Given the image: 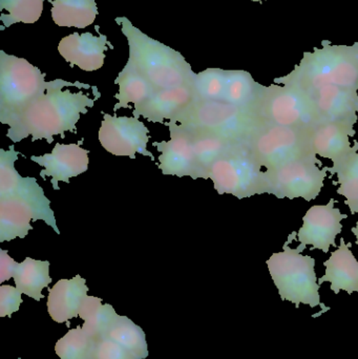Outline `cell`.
<instances>
[{
	"label": "cell",
	"mask_w": 358,
	"mask_h": 359,
	"mask_svg": "<svg viewBox=\"0 0 358 359\" xmlns=\"http://www.w3.org/2000/svg\"><path fill=\"white\" fill-rule=\"evenodd\" d=\"M63 88L57 86L46 90L8 120L6 126L10 128L6 137L17 143L32 136V142L46 139L50 144L54 141L53 137L57 135L64 138L65 132L77 134L80 116L88 114L97 99H90L82 92L62 90Z\"/></svg>",
	"instance_id": "cell-1"
},
{
	"label": "cell",
	"mask_w": 358,
	"mask_h": 359,
	"mask_svg": "<svg viewBox=\"0 0 358 359\" xmlns=\"http://www.w3.org/2000/svg\"><path fill=\"white\" fill-rule=\"evenodd\" d=\"M121 25L130 46L128 63L135 67L156 90L193 86L197 74L184 57L174 48L147 36L126 17L115 19Z\"/></svg>",
	"instance_id": "cell-2"
},
{
	"label": "cell",
	"mask_w": 358,
	"mask_h": 359,
	"mask_svg": "<svg viewBox=\"0 0 358 359\" xmlns=\"http://www.w3.org/2000/svg\"><path fill=\"white\" fill-rule=\"evenodd\" d=\"M322 46L313 52H305L291 73L273 82L304 92L327 86L358 90V42L350 46H333L329 40H323Z\"/></svg>",
	"instance_id": "cell-3"
},
{
	"label": "cell",
	"mask_w": 358,
	"mask_h": 359,
	"mask_svg": "<svg viewBox=\"0 0 358 359\" xmlns=\"http://www.w3.org/2000/svg\"><path fill=\"white\" fill-rule=\"evenodd\" d=\"M46 74L23 58L0 50V122L18 115L29 103L57 86H75L90 90V84L67 82L62 79L46 82Z\"/></svg>",
	"instance_id": "cell-4"
},
{
	"label": "cell",
	"mask_w": 358,
	"mask_h": 359,
	"mask_svg": "<svg viewBox=\"0 0 358 359\" xmlns=\"http://www.w3.org/2000/svg\"><path fill=\"white\" fill-rule=\"evenodd\" d=\"M296 240V232H292L283 246V251L275 252L267 259L266 264L275 287L283 301L294 304L296 308L301 304L311 308L321 306L324 312L329 308L323 305L319 297V288L315 259L310 255H304L298 248H291L290 244Z\"/></svg>",
	"instance_id": "cell-5"
},
{
	"label": "cell",
	"mask_w": 358,
	"mask_h": 359,
	"mask_svg": "<svg viewBox=\"0 0 358 359\" xmlns=\"http://www.w3.org/2000/svg\"><path fill=\"white\" fill-rule=\"evenodd\" d=\"M172 121L189 130L210 133L242 143L264 124L254 109L237 107L225 101L197 99Z\"/></svg>",
	"instance_id": "cell-6"
},
{
	"label": "cell",
	"mask_w": 358,
	"mask_h": 359,
	"mask_svg": "<svg viewBox=\"0 0 358 359\" xmlns=\"http://www.w3.org/2000/svg\"><path fill=\"white\" fill-rule=\"evenodd\" d=\"M252 159L265 170L315 157L309 128L264 123L244 142Z\"/></svg>",
	"instance_id": "cell-7"
},
{
	"label": "cell",
	"mask_w": 358,
	"mask_h": 359,
	"mask_svg": "<svg viewBox=\"0 0 358 359\" xmlns=\"http://www.w3.org/2000/svg\"><path fill=\"white\" fill-rule=\"evenodd\" d=\"M208 179L219 194L245 198L266 194L265 172L252 159L244 143L214 162L208 170Z\"/></svg>",
	"instance_id": "cell-8"
},
{
	"label": "cell",
	"mask_w": 358,
	"mask_h": 359,
	"mask_svg": "<svg viewBox=\"0 0 358 359\" xmlns=\"http://www.w3.org/2000/svg\"><path fill=\"white\" fill-rule=\"evenodd\" d=\"M254 111L266 124L310 128L317 123L310 96L294 86H264Z\"/></svg>",
	"instance_id": "cell-9"
},
{
	"label": "cell",
	"mask_w": 358,
	"mask_h": 359,
	"mask_svg": "<svg viewBox=\"0 0 358 359\" xmlns=\"http://www.w3.org/2000/svg\"><path fill=\"white\" fill-rule=\"evenodd\" d=\"M328 166L315 157L290 162L280 168L265 170L266 194L277 198L315 200L325 186Z\"/></svg>",
	"instance_id": "cell-10"
},
{
	"label": "cell",
	"mask_w": 358,
	"mask_h": 359,
	"mask_svg": "<svg viewBox=\"0 0 358 359\" xmlns=\"http://www.w3.org/2000/svg\"><path fill=\"white\" fill-rule=\"evenodd\" d=\"M21 155L11 145L8 151L0 149V196L18 198L29 205L35 213V222L43 221L50 226L57 234H60L50 201L35 178L21 177L15 168V162Z\"/></svg>",
	"instance_id": "cell-11"
},
{
	"label": "cell",
	"mask_w": 358,
	"mask_h": 359,
	"mask_svg": "<svg viewBox=\"0 0 358 359\" xmlns=\"http://www.w3.org/2000/svg\"><path fill=\"white\" fill-rule=\"evenodd\" d=\"M149 134V128L138 118L104 114L99 130V141L105 151L117 157L136 159L137 154H140L155 161L153 153L147 151Z\"/></svg>",
	"instance_id": "cell-12"
},
{
	"label": "cell",
	"mask_w": 358,
	"mask_h": 359,
	"mask_svg": "<svg viewBox=\"0 0 358 359\" xmlns=\"http://www.w3.org/2000/svg\"><path fill=\"white\" fill-rule=\"evenodd\" d=\"M336 198H330L328 204L315 205L307 210L303 217V225L296 232V241L300 242L296 248L304 252L307 246L310 250L319 249L328 253L332 246H336V238L342 233L343 223L348 215L336 208Z\"/></svg>",
	"instance_id": "cell-13"
},
{
	"label": "cell",
	"mask_w": 358,
	"mask_h": 359,
	"mask_svg": "<svg viewBox=\"0 0 358 359\" xmlns=\"http://www.w3.org/2000/svg\"><path fill=\"white\" fill-rule=\"evenodd\" d=\"M170 128V140L153 142L160 153L158 168L167 176L191 177L199 179L191 134L174 121L165 122Z\"/></svg>",
	"instance_id": "cell-14"
},
{
	"label": "cell",
	"mask_w": 358,
	"mask_h": 359,
	"mask_svg": "<svg viewBox=\"0 0 358 359\" xmlns=\"http://www.w3.org/2000/svg\"><path fill=\"white\" fill-rule=\"evenodd\" d=\"M354 122H319L309 128L311 147L319 157L330 160L333 168L358 151V142L351 145L350 138L357 135Z\"/></svg>",
	"instance_id": "cell-15"
},
{
	"label": "cell",
	"mask_w": 358,
	"mask_h": 359,
	"mask_svg": "<svg viewBox=\"0 0 358 359\" xmlns=\"http://www.w3.org/2000/svg\"><path fill=\"white\" fill-rule=\"evenodd\" d=\"M83 140L77 144L55 145L52 153L32 156L31 160L44 168L40 172L42 180L50 178L53 188L59 190V182L69 183V179L88 172L90 151L82 149Z\"/></svg>",
	"instance_id": "cell-16"
},
{
	"label": "cell",
	"mask_w": 358,
	"mask_h": 359,
	"mask_svg": "<svg viewBox=\"0 0 358 359\" xmlns=\"http://www.w3.org/2000/svg\"><path fill=\"white\" fill-rule=\"evenodd\" d=\"M113 46L107 40V36L99 33L94 36L90 32L81 34L75 32L59 42V54L71 67H78L85 72H94L104 65L105 50Z\"/></svg>",
	"instance_id": "cell-17"
},
{
	"label": "cell",
	"mask_w": 358,
	"mask_h": 359,
	"mask_svg": "<svg viewBox=\"0 0 358 359\" xmlns=\"http://www.w3.org/2000/svg\"><path fill=\"white\" fill-rule=\"evenodd\" d=\"M319 122L358 121V90L340 86H322L306 92Z\"/></svg>",
	"instance_id": "cell-18"
},
{
	"label": "cell",
	"mask_w": 358,
	"mask_h": 359,
	"mask_svg": "<svg viewBox=\"0 0 358 359\" xmlns=\"http://www.w3.org/2000/svg\"><path fill=\"white\" fill-rule=\"evenodd\" d=\"M195 100L193 86L157 90L134 109V117L153 123H165L180 116Z\"/></svg>",
	"instance_id": "cell-19"
},
{
	"label": "cell",
	"mask_w": 358,
	"mask_h": 359,
	"mask_svg": "<svg viewBox=\"0 0 358 359\" xmlns=\"http://www.w3.org/2000/svg\"><path fill=\"white\" fill-rule=\"evenodd\" d=\"M88 292L85 278L79 274L71 280H58L52 289H48V312L50 318L63 324L79 316Z\"/></svg>",
	"instance_id": "cell-20"
},
{
	"label": "cell",
	"mask_w": 358,
	"mask_h": 359,
	"mask_svg": "<svg viewBox=\"0 0 358 359\" xmlns=\"http://www.w3.org/2000/svg\"><path fill=\"white\" fill-rule=\"evenodd\" d=\"M351 244H346L340 238V245L324 263L326 271L319 280V284L330 283L334 294L346 291L349 294L358 292V261L350 249Z\"/></svg>",
	"instance_id": "cell-21"
},
{
	"label": "cell",
	"mask_w": 358,
	"mask_h": 359,
	"mask_svg": "<svg viewBox=\"0 0 358 359\" xmlns=\"http://www.w3.org/2000/svg\"><path fill=\"white\" fill-rule=\"evenodd\" d=\"M33 209L18 198L0 196V243L25 238L33 230Z\"/></svg>",
	"instance_id": "cell-22"
},
{
	"label": "cell",
	"mask_w": 358,
	"mask_h": 359,
	"mask_svg": "<svg viewBox=\"0 0 358 359\" xmlns=\"http://www.w3.org/2000/svg\"><path fill=\"white\" fill-rule=\"evenodd\" d=\"M187 130L191 134L193 142L199 179L207 180L208 170L214 162L243 144L210 133Z\"/></svg>",
	"instance_id": "cell-23"
},
{
	"label": "cell",
	"mask_w": 358,
	"mask_h": 359,
	"mask_svg": "<svg viewBox=\"0 0 358 359\" xmlns=\"http://www.w3.org/2000/svg\"><path fill=\"white\" fill-rule=\"evenodd\" d=\"M13 278L16 288L22 294L36 302L41 301L44 297L42 290L48 288L53 280L50 276V262L27 257L22 263H17Z\"/></svg>",
	"instance_id": "cell-24"
},
{
	"label": "cell",
	"mask_w": 358,
	"mask_h": 359,
	"mask_svg": "<svg viewBox=\"0 0 358 359\" xmlns=\"http://www.w3.org/2000/svg\"><path fill=\"white\" fill-rule=\"evenodd\" d=\"M52 18L58 27H90L98 16L96 0H48Z\"/></svg>",
	"instance_id": "cell-25"
},
{
	"label": "cell",
	"mask_w": 358,
	"mask_h": 359,
	"mask_svg": "<svg viewBox=\"0 0 358 359\" xmlns=\"http://www.w3.org/2000/svg\"><path fill=\"white\" fill-rule=\"evenodd\" d=\"M264 86L256 82L252 74L241 69L226 71L223 101L240 107L254 109Z\"/></svg>",
	"instance_id": "cell-26"
},
{
	"label": "cell",
	"mask_w": 358,
	"mask_h": 359,
	"mask_svg": "<svg viewBox=\"0 0 358 359\" xmlns=\"http://www.w3.org/2000/svg\"><path fill=\"white\" fill-rule=\"evenodd\" d=\"M115 84L119 86V93L115 96L118 102L113 107V111L120 109H130V103L137 107L157 90L130 63H126L124 69L120 72Z\"/></svg>",
	"instance_id": "cell-27"
},
{
	"label": "cell",
	"mask_w": 358,
	"mask_h": 359,
	"mask_svg": "<svg viewBox=\"0 0 358 359\" xmlns=\"http://www.w3.org/2000/svg\"><path fill=\"white\" fill-rule=\"evenodd\" d=\"M118 316L113 306L103 305L102 299L88 295L79 311V318L84 320L82 329L96 341L107 337Z\"/></svg>",
	"instance_id": "cell-28"
},
{
	"label": "cell",
	"mask_w": 358,
	"mask_h": 359,
	"mask_svg": "<svg viewBox=\"0 0 358 359\" xmlns=\"http://www.w3.org/2000/svg\"><path fill=\"white\" fill-rule=\"evenodd\" d=\"M107 337L123 346L139 359H145L149 356L144 331L128 316H118Z\"/></svg>",
	"instance_id": "cell-29"
},
{
	"label": "cell",
	"mask_w": 358,
	"mask_h": 359,
	"mask_svg": "<svg viewBox=\"0 0 358 359\" xmlns=\"http://www.w3.org/2000/svg\"><path fill=\"white\" fill-rule=\"evenodd\" d=\"M328 172L331 176L336 175L338 181L333 184H338L336 191L344 196L345 204L349 207V210L352 215L358 213V151L347 158L338 168H328Z\"/></svg>",
	"instance_id": "cell-30"
},
{
	"label": "cell",
	"mask_w": 358,
	"mask_h": 359,
	"mask_svg": "<svg viewBox=\"0 0 358 359\" xmlns=\"http://www.w3.org/2000/svg\"><path fill=\"white\" fill-rule=\"evenodd\" d=\"M96 345L82 326H78L57 341L55 352L60 359H96Z\"/></svg>",
	"instance_id": "cell-31"
},
{
	"label": "cell",
	"mask_w": 358,
	"mask_h": 359,
	"mask_svg": "<svg viewBox=\"0 0 358 359\" xmlns=\"http://www.w3.org/2000/svg\"><path fill=\"white\" fill-rule=\"evenodd\" d=\"M44 0H0L1 13L0 29L10 27L15 23H34L39 20L43 11Z\"/></svg>",
	"instance_id": "cell-32"
},
{
	"label": "cell",
	"mask_w": 358,
	"mask_h": 359,
	"mask_svg": "<svg viewBox=\"0 0 358 359\" xmlns=\"http://www.w3.org/2000/svg\"><path fill=\"white\" fill-rule=\"evenodd\" d=\"M226 82V69H207L197 74L193 82L195 99L223 101Z\"/></svg>",
	"instance_id": "cell-33"
},
{
	"label": "cell",
	"mask_w": 358,
	"mask_h": 359,
	"mask_svg": "<svg viewBox=\"0 0 358 359\" xmlns=\"http://www.w3.org/2000/svg\"><path fill=\"white\" fill-rule=\"evenodd\" d=\"M96 359H139L123 346L109 337L99 339L96 345Z\"/></svg>",
	"instance_id": "cell-34"
},
{
	"label": "cell",
	"mask_w": 358,
	"mask_h": 359,
	"mask_svg": "<svg viewBox=\"0 0 358 359\" xmlns=\"http://www.w3.org/2000/svg\"><path fill=\"white\" fill-rule=\"evenodd\" d=\"M22 293L16 287L10 285L0 286V318H11L14 312H17L22 304Z\"/></svg>",
	"instance_id": "cell-35"
},
{
	"label": "cell",
	"mask_w": 358,
	"mask_h": 359,
	"mask_svg": "<svg viewBox=\"0 0 358 359\" xmlns=\"http://www.w3.org/2000/svg\"><path fill=\"white\" fill-rule=\"evenodd\" d=\"M17 263L8 255V250L0 249V283L6 282L13 278Z\"/></svg>",
	"instance_id": "cell-36"
},
{
	"label": "cell",
	"mask_w": 358,
	"mask_h": 359,
	"mask_svg": "<svg viewBox=\"0 0 358 359\" xmlns=\"http://www.w3.org/2000/svg\"><path fill=\"white\" fill-rule=\"evenodd\" d=\"M352 233L354 234L355 238H357V244L358 245V221L355 227L352 228Z\"/></svg>",
	"instance_id": "cell-37"
},
{
	"label": "cell",
	"mask_w": 358,
	"mask_h": 359,
	"mask_svg": "<svg viewBox=\"0 0 358 359\" xmlns=\"http://www.w3.org/2000/svg\"><path fill=\"white\" fill-rule=\"evenodd\" d=\"M252 1H254V2H262V1H266V0H252Z\"/></svg>",
	"instance_id": "cell-38"
},
{
	"label": "cell",
	"mask_w": 358,
	"mask_h": 359,
	"mask_svg": "<svg viewBox=\"0 0 358 359\" xmlns=\"http://www.w3.org/2000/svg\"><path fill=\"white\" fill-rule=\"evenodd\" d=\"M17 359H20V358H17Z\"/></svg>",
	"instance_id": "cell-39"
}]
</instances>
